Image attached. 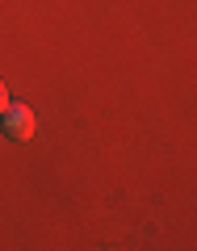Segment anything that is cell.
I'll return each instance as SVG.
<instances>
[{
    "label": "cell",
    "mask_w": 197,
    "mask_h": 251,
    "mask_svg": "<svg viewBox=\"0 0 197 251\" xmlns=\"http://www.w3.org/2000/svg\"><path fill=\"white\" fill-rule=\"evenodd\" d=\"M9 105V88H4V80H0V109Z\"/></svg>",
    "instance_id": "obj_2"
},
{
    "label": "cell",
    "mask_w": 197,
    "mask_h": 251,
    "mask_svg": "<svg viewBox=\"0 0 197 251\" xmlns=\"http://www.w3.org/2000/svg\"><path fill=\"white\" fill-rule=\"evenodd\" d=\"M0 130H4V138H13V143L34 138V109L21 105V100H9V105L0 109Z\"/></svg>",
    "instance_id": "obj_1"
}]
</instances>
